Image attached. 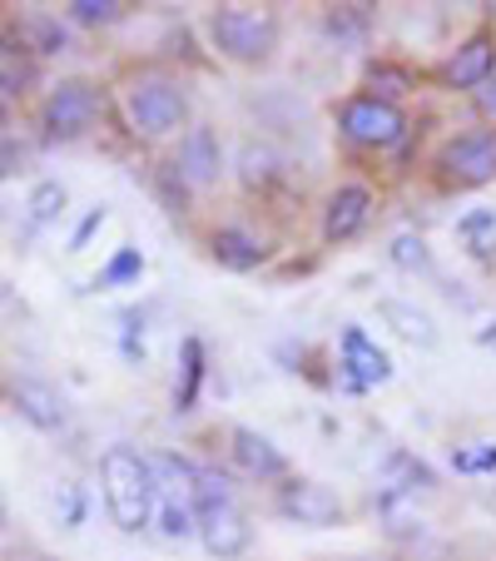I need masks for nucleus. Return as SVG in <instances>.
Segmentation results:
<instances>
[{
    "instance_id": "24",
    "label": "nucleus",
    "mask_w": 496,
    "mask_h": 561,
    "mask_svg": "<svg viewBox=\"0 0 496 561\" xmlns=\"http://www.w3.org/2000/svg\"><path fill=\"white\" fill-rule=\"evenodd\" d=\"M139 274H145V254H139V249H119V254L100 268L95 284L100 288H125V284H139Z\"/></svg>"
},
{
    "instance_id": "16",
    "label": "nucleus",
    "mask_w": 496,
    "mask_h": 561,
    "mask_svg": "<svg viewBox=\"0 0 496 561\" xmlns=\"http://www.w3.org/2000/svg\"><path fill=\"white\" fill-rule=\"evenodd\" d=\"M378 318L388 323L392 333H397L402 343H412V348H437V323L423 313L417 304H402V298H382L378 304Z\"/></svg>"
},
{
    "instance_id": "30",
    "label": "nucleus",
    "mask_w": 496,
    "mask_h": 561,
    "mask_svg": "<svg viewBox=\"0 0 496 561\" xmlns=\"http://www.w3.org/2000/svg\"><path fill=\"white\" fill-rule=\"evenodd\" d=\"M368 80H372V85H382V100H392V95H402V90H412V75L397 70V65H372Z\"/></svg>"
},
{
    "instance_id": "13",
    "label": "nucleus",
    "mask_w": 496,
    "mask_h": 561,
    "mask_svg": "<svg viewBox=\"0 0 496 561\" xmlns=\"http://www.w3.org/2000/svg\"><path fill=\"white\" fill-rule=\"evenodd\" d=\"M11 408L31 427H41V433H60V427H65V398L50 388V382H41V378L11 382Z\"/></svg>"
},
{
    "instance_id": "27",
    "label": "nucleus",
    "mask_w": 496,
    "mask_h": 561,
    "mask_svg": "<svg viewBox=\"0 0 496 561\" xmlns=\"http://www.w3.org/2000/svg\"><path fill=\"white\" fill-rule=\"evenodd\" d=\"M323 25H327V35H333V41H353V35L368 31V5H333Z\"/></svg>"
},
{
    "instance_id": "8",
    "label": "nucleus",
    "mask_w": 496,
    "mask_h": 561,
    "mask_svg": "<svg viewBox=\"0 0 496 561\" xmlns=\"http://www.w3.org/2000/svg\"><path fill=\"white\" fill-rule=\"evenodd\" d=\"M338 368H343V378H348V388H382V382L392 378V358L358 323H348L338 339Z\"/></svg>"
},
{
    "instance_id": "18",
    "label": "nucleus",
    "mask_w": 496,
    "mask_h": 561,
    "mask_svg": "<svg viewBox=\"0 0 496 561\" xmlns=\"http://www.w3.org/2000/svg\"><path fill=\"white\" fill-rule=\"evenodd\" d=\"M457 239L466 244L472 259H496V209L482 204V209H466L457 219Z\"/></svg>"
},
{
    "instance_id": "32",
    "label": "nucleus",
    "mask_w": 496,
    "mask_h": 561,
    "mask_svg": "<svg viewBox=\"0 0 496 561\" xmlns=\"http://www.w3.org/2000/svg\"><path fill=\"white\" fill-rule=\"evenodd\" d=\"M11 174H15V139L5 135V180H11Z\"/></svg>"
},
{
    "instance_id": "3",
    "label": "nucleus",
    "mask_w": 496,
    "mask_h": 561,
    "mask_svg": "<svg viewBox=\"0 0 496 561\" xmlns=\"http://www.w3.org/2000/svg\"><path fill=\"white\" fill-rule=\"evenodd\" d=\"M125 115H129V125H135V135L164 139L184 125L189 100H184V90L174 85V80H164V75H139L125 90Z\"/></svg>"
},
{
    "instance_id": "1",
    "label": "nucleus",
    "mask_w": 496,
    "mask_h": 561,
    "mask_svg": "<svg viewBox=\"0 0 496 561\" xmlns=\"http://www.w3.org/2000/svg\"><path fill=\"white\" fill-rule=\"evenodd\" d=\"M100 488H105L109 522L119 531H145L159 517V482L149 472V453H135L125 443L109 447L100 457Z\"/></svg>"
},
{
    "instance_id": "19",
    "label": "nucleus",
    "mask_w": 496,
    "mask_h": 561,
    "mask_svg": "<svg viewBox=\"0 0 496 561\" xmlns=\"http://www.w3.org/2000/svg\"><path fill=\"white\" fill-rule=\"evenodd\" d=\"M199 388H204V343L189 333V339L180 343V388H174V408H180V413H194Z\"/></svg>"
},
{
    "instance_id": "28",
    "label": "nucleus",
    "mask_w": 496,
    "mask_h": 561,
    "mask_svg": "<svg viewBox=\"0 0 496 561\" xmlns=\"http://www.w3.org/2000/svg\"><path fill=\"white\" fill-rule=\"evenodd\" d=\"M25 31L35 35L41 55H60L65 50V31H60V21H50V15H31V21H25Z\"/></svg>"
},
{
    "instance_id": "31",
    "label": "nucleus",
    "mask_w": 496,
    "mask_h": 561,
    "mask_svg": "<svg viewBox=\"0 0 496 561\" xmlns=\"http://www.w3.org/2000/svg\"><path fill=\"white\" fill-rule=\"evenodd\" d=\"M476 105H482L486 115H496V70H492V80H486V85L476 90Z\"/></svg>"
},
{
    "instance_id": "22",
    "label": "nucleus",
    "mask_w": 496,
    "mask_h": 561,
    "mask_svg": "<svg viewBox=\"0 0 496 561\" xmlns=\"http://www.w3.org/2000/svg\"><path fill=\"white\" fill-rule=\"evenodd\" d=\"M452 467H457L462 477H486V472H496V437H482V443L452 447Z\"/></svg>"
},
{
    "instance_id": "33",
    "label": "nucleus",
    "mask_w": 496,
    "mask_h": 561,
    "mask_svg": "<svg viewBox=\"0 0 496 561\" xmlns=\"http://www.w3.org/2000/svg\"><path fill=\"white\" fill-rule=\"evenodd\" d=\"M476 343H486V348H496V323H486V329L476 333Z\"/></svg>"
},
{
    "instance_id": "17",
    "label": "nucleus",
    "mask_w": 496,
    "mask_h": 561,
    "mask_svg": "<svg viewBox=\"0 0 496 561\" xmlns=\"http://www.w3.org/2000/svg\"><path fill=\"white\" fill-rule=\"evenodd\" d=\"M209 249H214V259H219L223 268H233V274H249V268H258L268 259V249L258 244L249 229H219Z\"/></svg>"
},
{
    "instance_id": "5",
    "label": "nucleus",
    "mask_w": 496,
    "mask_h": 561,
    "mask_svg": "<svg viewBox=\"0 0 496 561\" xmlns=\"http://www.w3.org/2000/svg\"><path fill=\"white\" fill-rule=\"evenodd\" d=\"M100 119V90L90 80H60L41 105V129L45 139H80Z\"/></svg>"
},
{
    "instance_id": "25",
    "label": "nucleus",
    "mask_w": 496,
    "mask_h": 561,
    "mask_svg": "<svg viewBox=\"0 0 496 561\" xmlns=\"http://www.w3.org/2000/svg\"><path fill=\"white\" fill-rule=\"evenodd\" d=\"M65 15H70L74 25H115L119 15H125V5H119V0H70Z\"/></svg>"
},
{
    "instance_id": "15",
    "label": "nucleus",
    "mask_w": 496,
    "mask_h": 561,
    "mask_svg": "<svg viewBox=\"0 0 496 561\" xmlns=\"http://www.w3.org/2000/svg\"><path fill=\"white\" fill-rule=\"evenodd\" d=\"M149 472L159 482V502H184L194 507V488H199V467L180 453H149Z\"/></svg>"
},
{
    "instance_id": "4",
    "label": "nucleus",
    "mask_w": 496,
    "mask_h": 561,
    "mask_svg": "<svg viewBox=\"0 0 496 561\" xmlns=\"http://www.w3.org/2000/svg\"><path fill=\"white\" fill-rule=\"evenodd\" d=\"M437 174L452 190H476V184L496 180V129H466V135L447 139L437 154Z\"/></svg>"
},
{
    "instance_id": "7",
    "label": "nucleus",
    "mask_w": 496,
    "mask_h": 561,
    "mask_svg": "<svg viewBox=\"0 0 496 561\" xmlns=\"http://www.w3.org/2000/svg\"><path fill=\"white\" fill-rule=\"evenodd\" d=\"M278 512L298 527H338L343 522V497L313 477H288L278 488Z\"/></svg>"
},
{
    "instance_id": "10",
    "label": "nucleus",
    "mask_w": 496,
    "mask_h": 561,
    "mask_svg": "<svg viewBox=\"0 0 496 561\" xmlns=\"http://www.w3.org/2000/svg\"><path fill=\"white\" fill-rule=\"evenodd\" d=\"M492 70H496V35L492 31H476V35H466V41L457 45L452 55H447L442 85H452V90H482L486 80H492Z\"/></svg>"
},
{
    "instance_id": "26",
    "label": "nucleus",
    "mask_w": 496,
    "mask_h": 561,
    "mask_svg": "<svg viewBox=\"0 0 496 561\" xmlns=\"http://www.w3.org/2000/svg\"><path fill=\"white\" fill-rule=\"evenodd\" d=\"M50 502H55V517H60L65 531H74L85 522V488H80V482H60Z\"/></svg>"
},
{
    "instance_id": "11",
    "label": "nucleus",
    "mask_w": 496,
    "mask_h": 561,
    "mask_svg": "<svg viewBox=\"0 0 496 561\" xmlns=\"http://www.w3.org/2000/svg\"><path fill=\"white\" fill-rule=\"evenodd\" d=\"M368 219H372L368 184H338V190L327 194V209H323V239L327 244H348L353 233H362Z\"/></svg>"
},
{
    "instance_id": "29",
    "label": "nucleus",
    "mask_w": 496,
    "mask_h": 561,
    "mask_svg": "<svg viewBox=\"0 0 496 561\" xmlns=\"http://www.w3.org/2000/svg\"><path fill=\"white\" fill-rule=\"evenodd\" d=\"M105 219H109V209H105V204H95V209H90L85 219L74 224V233H70V244H65V249H70V254H85V244L95 239L100 229H105Z\"/></svg>"
},
{
    "instance_id": "21",
    "label": "nucleus",
    "mask_w": 496,
    "mask_h": 561,
    "mask_svg": "<svg viewBox=\"0 0 496 561\" xmlns=\"http://www.w3.org/2000/svg\"><path fill=\"white\" fill-rule=\"evenodd\" d=\"M239 174H243V184H249V190H254V184H274L278 174H284V159H278L268 145H243Z\"/></svg>"
},
{
    "instance_id": "23",
    "label": "nucleus",
    "mask_w": 496,
    "mask_h": 561,
    "mask_svg": "<svg viewBox=\"0 0 496 561\" xmlns=\"http://www.w3.org/2000/svg\"><path fill=\"white\" fill-rule=\"evenodd\" d=\"M388 259L397 268H407V274H423V268H432V254H427V239L423 233H397L388 244Z\"/></svg>"
},
{
    "instance_id": "6",
    "label": "nucleus",
    "mask_w": 496,
    "mask_h": 561,
    "mask_svg": "<svg viewBox=\"0 0 496 561\" xmlns=\"http://www.w3.org/2000/svg\"><path fill=\"white\" fill-rule=\"evenodd\" d=\"M338 129L362 149H392L407 135V115L382 95H358L338 110Z\"/></svg>"
},
{
    "instance_id": "2",
    "label": "nucleus",
    "mask_w": 496,
    "mask_h": 561,
    "mask_svg": "<svg viewBox=\"0 0 496 561\" xmlns=\"http://www.w3.org/2000/svg\"><path fill=\"white\" fill-rule=\"evenodd\" d=\"M209 41L223 60L258 65L278 50V21L268 11H239V5H223V11L209 15Z\"/></svg>"
},
{
    "instance_id": "14",
    "label": "nucleus",
    "mask_w": 496,
    "mask_h": 561,
    "mask_svg": "<svg viewBox=\"0 0 496 561\" xmlns=\"http://www.w3.org/2000/svg\"><path fill=\"white\" fill-rule=\"evenodd\" d=\"M229 443H233V462H239L249 477H258V482H268V477H284V472H288V457L278 453V447L268 443L264 433H254V427H233Z\"/></svg>"
},
{
    "instance_id": "20",
    "label": "nucleus",
    "mask_w": 496,
    "mask_h": 561,
    "mask_svg": "<svg viewBox=\"0 0 496 561\" xmlns=\"http://www.w3.org/2000/svg\"><path fill=\"white\" fill-rule=\"evenodd\" d=\"M60 214H65V184L60 180H41L31 190V199H25V239L41 233L45 224H55Z\"/></svg>"
},
{
    "instance_id": "9",
    "label": "nucleus",
    "mask_w": 496,
    "mask_h": 561,
    "mask_svg": "<svg viewBox=\"0 0 496 561\" xmlns=\"http://www.w3.org/2000/svg\"><path fill=\"white\" fill-rule=\"evenodd\" d=\"M199 541H204L209 557L233 561V557L249 551V541H254V522H249V512H243L239 502L214 507V512H199Z\"/></svg>"
},
{
    "instance_id": "12",
    "label": "nucleus",
    "mask_w": 496,
    "mask_h": 561,
    "mask_svg": "<svg viewBox=\"0 0 496 561\" xmlns=\"http://www.w3.org/2000/svg\"><path fill=\"white\" fill-rule=\"evenodd\" d=\"M219 170H223V149H219V135L209 125H194L180 145V180L189 190H209L219 184Z\"/></svg>"
}]
</instances>
